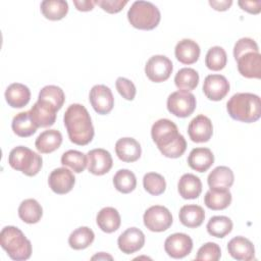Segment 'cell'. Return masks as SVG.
<instances>
[{"label": "cell", "instance_id": "32", "mask_svg": "<svg viewBox=\"0 0 261 261\" xmlns=\"http://www.w3.org/2000/svg\"><path fill=\"white\" fill-rule=\"evenodd\" d=\"M40 7L42 14L50 20H60L68 12V3L64 0H44Z\"/></svg>", "mask_w": 261, "mask_h": 261}, {"label": "cell", "instance_id": "1", "mask_svg": "<svg viewBox=\"0 0 261 261\" xmlns=\"http://www.w3.org/2000/svg\"><path fill=\"white\" fill-rule=\"evenodd\" d=\"M151 136L165 157L178 158L187 149L186 139L178 133L176 124L170 119L161 118L155 121L151 128Z\"/></svg>", "mask_w": 261, "mask_h": 261}, {"label": "cell", "instance_id": "37", "mask_svg": "<svg viewBox=\"0 0 261 261\" xmlns=\"http://www.w3.org/2000/svg\"><path fill=\"white\" fill-rule=\"evenodd\" d=\"M61 164L76 173H81L87 166V155L77 150H68L62 154Z\"/></svg>", "mask_w": 261, "mask_h": 261}, {"label": "cell", "instance_id": "11", "mask_svg": "<svg viewBox=\"0 0 261 261\" xmlns=\"http://www.w3.org/2000/svg\"><path fill=\"white\" fill-rule=\"evenodd\" d=\"M193 249V241L190 236L182 232H175L166 238L164 250L168 256L180 259L188 256Z\"/></svg>", "mask_w": 261, "mask_h": 261}, {"label": "cell", "instance_id": "35", "mask_svg": "<svg viewBox=\"0 0 261 261\" xmlns=\"http://www.w3.org/2000/svg\"><path fill=\"white\" fill-rule=\"evenodd\" d=\"M175 86L182 91H192L199 84V73L191 67L180 68L174 76Z\"/></svg>", "mask_w": 261, "mask_h": 261}, {"label": "cell", "instance_id": "38", "mask_svg": "<svg viewBox=\"0 0 261 261\" xmlns=\"http://www.w3.org/2000/svg\"><path fill=\"white\" fill-rule=\"evenodd\" d=\"M227 55L225 50L220 46L211 47L205 57V64L210 70L218 71L225 67Z\"/></svg>", "mask_w": 261, "mask_h": 261}, {"label": "cell", "instance_id": "48", "mask_svg": "<svg viewBox=\"0 0 261 261\" xmlns=\"http://www.w3.org/2000/svg\"><path fill=\"white\" fill-rule=\"evenodd\" d=\"M107 258H108V259H110V260L112 259V257H111L110 255H107V254L105 255V253L101 252L100 254H97V255L93 256V257H92V260H94V259H98V260H99V259H107Z\"/></svg>", "mask_w": 261, "mask_h": 261}, {"label": "cell", "instance_id": "46", "mask_svg": "<svg viewBox=\"0 0 261 261\" xmlns=\"http://www.w3.org/2000/svg\"><path fill=\"white\" fill-rule=\"evenodd\" d=\"M209 4L212 6L213 9L217 10V11H225L227 10L231 4L232 1L231 0H209Z\"/></svg>", "mask_w": 261, "mask_h": 261}, {"label": "cell", "instance_id": "8", "mask_svg": "<svg viewBox=\"0 0 261 261\" xmlns=\"http://www.w3.org/2000/svg\"><path fill=\"white\" fill-rule=\"evenodd\" d=\"M145 226L154 232L167 230L172 224V215L170 211L161 205H155L148 208L143 216Z\"/></svg>", "mask_w": 261, "mask_h": 261}, {"label": "cell", "instance_id": "28", "mask_svg": "<svg viewBox=\"0 0 261 261\" xmlns=\"http://www.w3.org/2000/svg\"><path fill=\"white\" fill-rule=\"evenodd\" d=\"M178 218L182 225L190 228H196L203 223L205 211L201 206L196 204L185 205L179 210Z\"/></svg>", "mask_w": 261, "mask_h": 261}, {"label": "cell", "instance_id": "23", "mask_svg": "<svg viewBox=\"0 0 261 261\" xmlns=\"http://www.w3.org/2000/svg\"><path fill=\"white\" fill-rule=\"evenodd\" d=\"M5 99L12 108L24 107L31 99L30 89L20 83L10 84L5 91Z\"/></svg>", "mask_w": 261, "mask_h": 261}, {"label": "cell", "instance_id": "40", "mask_svg": "<svg viewBox=\"0 0 261 261\" xmlns=\"http://www.w3.org/2000/svg\"><path fill=\"white\" fill-rule=\"evenodd\" d=\"M144 189L152 196H159L166 189L165 178L157 172H148L143 177Z\"/></svg>", "mask_w": 261, "mask_h": 261}, {"label": "cell", "instance_id": "43", "mask_svg": "<svg viewBox=\"0 0 261 261\" xmlns=\"http://www.w3.org/2000/svg\"><path fill=\"white\" fill-rule=\"evenodd\" d=\"M248 51H259L257 43L251 38H241L233 47V57L237 59L241 54Z\"/></svg>", "mask_w": 261, "mask_h": 261}, {"label": "cell", "instance_id": "22", "mask_svg": "<svg viewBox=\"0 0 261 261\" xmlns=\"http://www.w3.org/2000/svg\"><path fill=\"white\" fill-rule=\"evenodd\" d=\"M174 55L180 63L187 65L193 64L199 59L200 47L191 39H182L176 44Z\"/></svg>", "mask_w": 261, "mask_h": 261}, {"label": "cell", "instance_id": "12", "mask_svg": "<svg viewBox=\"0 0 261 261\" xmlns=\"http://www.w3.org/2000/svg\"><path fill=\"white\" fill-rule=\"evenodd\" d=\"M113 164L111 154L102 148L90 150L87 154V167L89 172L94 175L107 173Z\"/></svg>", "mask_w": 261, "mask_h": 261}, {"label": "cell", "instance_id": "21", "mask_svg": "<svg viewBox=\"0 0 261 261\" xmlns=\"http://www.w3.org/2000/svg\"><path fill=\"white\" fill-rule=\"evenodd\" d=\"M213 163L214 155L209 148H195L190 152L188 156L189 166L198 172L207 171L212 166Z\"/></svg>", "mask_w": 261, "mask_h": 261}, {"label": "cell", "instance_id": "39", "mask_svg": "<svg viewBox=\"0 0 261 261\" xmlns=\"http://www.w3.org/2000/svg\"><path fill=\"white\" fill-rule=\"evenodd\" d=\"M38 99L49 102L57 110H59V109H61V107L64 104L65 95H64L63 90L60 87L54 86V85H49V86H45L44 88L41 89Z\"/></svg>", "mask_w": 261, "mask_h": 261}, {"label": "cell", "instance_id": "20", "mask_svg": "<svg viewBox=\"0 0 261 261\" xmlns=\"http://www.w3.org/2000/svg\"><path fill=\"white\" fill-rule=\"evenodd\" d=\"M115 153L123 162H135L142 154L140 143L134 138H121L115 143Z\"/></svg>", "mask_w": 261, "mask_h": 261}, {"label": "cell", "instance_id": "10", "mask_svg": "<svg viewBox=\"0 0 261 261\" xmlns=\"http://www.w3.org/2000/svg\"><path fill=\"white\" fill-rule=\"evenodd\" d=\"M89 100L94 110L101 115L108 114L114 106L112 92L105 85L94 86L90 91Z\"/></svg>", "mask_w": 261, "mask_h": 261}, {"label": "cell", "instance_id": "47", "mask_svg": "<svg viewBox=\"0 0 261 261\" xmlns=\"http://www.w3.org/2000/svg\"><path fill=\"white\" fill-rule=\"evenodd\" d=\"M73 4L79 11H90L94 8L95 1L92 0H73Z\"/></svg>", "mask_w": 261, "mask_h": 261}, {"label": "cell", "instance_id": "36", "mask_svg": "<svg viewBox=\"0 0 261 261\" xmlns=\"http://www.w3.org/2000/svg\"><path fill=\"white\" fill-rule=\"evenodd\" d=\"M114 188L122 193L128 194L137 187V178L133 171L128 169H119L113 176Z\"/></svg>", "mask_w": 261, "mask_h": 261}, {"label": "cell", "instance_id": "19", "mask_svg": "<svg viewBox=\"0 0 261 261\" xmlns=\"http://www.w3.org/2000/svg\"><path fill=\"white\" fill-rule=\"evenodd\" d=\"M229 255L240 261H250L255 258V248L253 243L245 237H234L227 244Z\"/></svg>", "mask_w": 261, "mask_h": 261}, {"label": "cell", "instance_id": "34", "mask_svg": "<svg viewBox=\"0 0 261 261\" xmlns=\"http://www.w3.org/2000/svg\"><path fill=\"white\" fill-rule=\"evenodd\" d=\"M232 221L227 216L218 215L209 219L206 228L210 236L215 238H224L232 230Z\"/></svg>", "mask_w": 261, "mask_h": 261}, {"label": "cell", "instance_id": "41", "mask_svg": "<svg viewBox=\"0 0 261 261\" xmlns=\"http://www.w3.org/2000/svg\"><path fill=\"white\" fill-rule=\"evenodd\" d=\"M221 257L220 247L212 242L204 244L197 252L196 260H208V261H217Z\"/></svg>", "mask_w": 261, "mask_h": 261}, {"label": "cell", "instance_id": "24", "mask_svg": "<svg viewBox=\"0 0 261 261\" xmlns=\"http://www.w3.org/2000/svg\"><path fill=\"white\" fill-rule=\"evenodd\" d=\"M234 181L232 170L227 166H217L208 175L207 182L210 189L228 190Z\"/></svg>", "mask_w": 261, "mask_h": 261}, {"label": "cell", "instance_id": "45", "mask_svg": "<svg viewBox=\"0 0 261 261\" xmlns=\"http://www.w3.org/2000/svg\"><path fill=\"white\" fill-rule=\"evenodd\" d=\"M239 6L252 14H258L261 11V1H239Z\"/></svg>", "mask_w": 261, "mask_h": 261}, {"label": "cell", "instance_id": "25", "mask_svg": "<svg viewBox=\"0 0 261 261\" xmlns=\"http://www.w3.org/2000/svg\"><path fill=\"white\" fill-rule=\"evenodd\" d=\"M62 143V135L57 129L42 132L35 142L36 149L43 154H49L57 150Z\"/></svg>", "mask_w": 261, "mask_h": 261}, {"label": "cell", "instance_id": "14", "mask_svg": "<svg viewBox=\"0 0 261 261\" xmlns=\"http://www.w3.org/2000/svg\"><path fill=\"white\" fill-rule=\"evenodd\" d=\"M75 184V177L73 173L65 168L59 167L51 171L48 177L49 188L58 195H64L69 193Z\"/></svg>", "mask_w": 261, "mask_h": 261}, {"label": "cell", "instance_id": "42", "mask_svg": "<svg viewBox=\"0 0 261 261\" xmlns=\"http://www.w3.org/2000/svg\"><path fill=\"white\" fill-rule=\"evenodd\" d=\"M115 87H116V90L118 91V93L125 100L132 101L135 99L137 90H136V86L134 85V83L132 81H129L125 77L119 76V77H117V80L115 82Z\"/></svg>", "mask_w": 261, "mask_h": 261}, {"label": "cell", "instance_id": "15", "mask_svg": "<svg viewBox=\"0 0 261 261\" xmlns=\"http://www.w3.org/2000/svg\"><path fill=\"white\" fill-rule=\"evenodd\" d=\"M203 92L209 100L220 101L228 94L229 83L224 75L209 74L204 80Z\"/></svg>", "mask_w": 261, "mask_h": 261}, {"label": "cell", "instance_id": "2", "mask_svg": "<svg viewBox=\"0 0 261 261\" xmlns=\"http://www.w3.org/2000/svg\"><path fill=\"white\" fill-rule=\"evenodd\" d=\"M64 125L71 143L79 146L88 145L94 138L95 132L91 116L82 104H70L63 116Z\"/></svg>", "mask_w": 261, "mask_h": 261}, {"label": "cell", "instance_id": "26", "mask_svg": "<svg viewBox=\"0 0 261 261\" xmlns=\"http://www.w3.org/2000/svg\"><path fill=\"white\" fill-rule=\"evenodd\" d=\"M97 224L99 228L106 232L111 233L116 231L121 223V218L118 211L113 207H104L102 208L96 217Z\"/></svg>", "mask_w": 261, "mask_h": 261}, {"label": "cell", "instance_id": "31", "mask_svg": "<svg viewBox=\"0 0 261 261\" xmlns=\"http://www.w3.org/2000/svg\"><path fill=\"white\" fill-rule=\"evenodd\" d=\"M231 193L228 190H214L207 191L204 197L205 205L211 210H223L230 205Z\"/></svg>", "mask_w": 261, "mask_h": 261}, {"label": "cell", "instance_id": "9", "mask_svg": "<svg viewBox=\"0 0 261 261\" xmlns=\"http://www.w3.org/2000/svg\"><path fill=\"white\" fill-rule=\"evenodd\" d=\"M173 70L171 60L164 55H154L145 65V73L151 82L162 83L169 79Z\"/></svg>", "mask_w": 261, "mask_h": 261}, {"label": "cell", "instance_id": "3", "mask_svg": "<svg viewBox=\"0 0 261 261\" xmlns=\"http://www.w3.org/2000/svg\"><path fill=\"white\" fill-rule=\"evenodd\" d=\"M229 116L238 121L251 123L261 116V101L258 95L252 93H237L226 103Z\"/></svg>", "mask_w": 261, "mask_h": 261}, {"label": "cell", "instance_id": "6", "mask_svg": "<svg viewBox=\"0 0 261 261\" xmlns=\"http://www.w3.org/2000/svg\"><path fill=\"white\" fill-rule=\"evenodd\" d=\"M9 165L28 176H35L42 168L43 160L41 155L28 147L17 146L13 148L8 156Z\"/></svg>", "mask_w": 261, "mask_h": 261}, {"label": "cell", "instance_id": "18", "mask_svg": "<svg viewBox=\"0 0 261 261\" xmlns=\"http://www.w3.org/2000/svg\"><path fill=\"white\" fill-rule=\"evenodd\" d=\"M117 245L124 254L136 253L145 245V234L137 227H129L118 237Z\"/></svg>", "mask_w": 261, "mask_h": 261}, {"label": "cell", "instance_id": "13", "mask_svg": "<svg viewBox=\"0 0 261 261\" xmlns=\"http://www.w3.org/2000/svg\"><path fill=\"white\" fill-rule=\"evenodd\" d=\"M239 72L247 79L261 77V55L259 51H248L237 59Z\"/></svg>", "mask_w": 261, "mask_h": 261}, {"label": "cell", "instance_id": "7", "mask_svg": "<svg viewBox=\"0 0 261 261\" xmlns=\"http://www.w3.org/2000/svg\"><path fill=\"white\" fill-rule=\"evenodd\" d=\"M197 101L194 94L178 90L171 93L166 102L167 110L176 117L185 118L193 114L196 109Z\"/></svg>", "mask_w": 261, "mask_h": 261}, {"label": "cell", "instance_id": "27", "mask_svg": "<svg viewBox=\"0 0 261 261\" xmlns=\"http://www.w3.org/2000/svg\"><path fill=\"white\" fill-rule=\"evenodd\" d=\"M177 190L181 198L187 200L196 199L202 192L201 179L193 173H185L178 180Z\"/></svg>", "mask_w": 261, "mask_h": 261}, {"label": "cell", "instance_id": "30", "mask_svg": "<svg viewBox=\"0 0 261 261\" xmlns=\"http://www.w3.org/2000/svg\"><path fill=\"white\" fill-rule=\"evenodd\" d=\"M13 133L21 138L31 137L37 132L38 126L33 121L30 111H23L17 113L11 122Z\"/></svg>", "mask_w": 261, "mask_h": 261}, {"label": "cell", "instance_id": "5", "mask_svg": "<svg viewBox=\"0 0 261 261\" xmlns=\"http://www.w3.org/2000/svg\"><path fill=\"white\" fill-rule=\"evenodd\" d=\"M129 23L139 30L150 31L155 29L161 19V14L156 5L149 1H135L127 11Z\"/></svg>", "mask_w": 261, "mask_h": 261}, {"label": "cell", "instance_id": "16", "mask_svg": "<svg viewBox=\"0 0 261 261\" xmlns=\"http://www.w3.org/2000/svg\"><path fill=\"white\" fill-rule=\"evenodd\" d=\"M29 111L38 127H49L55 123L56 112L58 110L49 102L38 99Z\"/></svg>", "mask_w": 261, "mask_h": 261}, {"label": "cell", "instance_id": "33", "mask_svg": "<svg viewBox=\"0 0 261 261\" xmlns=\"http://www.w3.org/2000/svg\"><path fill=\"white\" fill-rule=\"evenodd\" d=\"M95 239L94 231L88 226H81L74 229L69 238H68V245L73 250H83L88 248Z\"/></svg>", "mask_w": 261, "mask_h": 261}, {"label": "cell", "instance_id": "29", "mask_svg": "<svg viewBox=\"0 0 261 261\" xmlns=\"http://www.w3.org/2000/svg\"><path fill=\"white\" fill-rule=\"evenodd\" d=\"M19 218L29 224L37 223L43 216V208L35 199L23 200L18 207Z\"/></svg>", "mask_w": 261, "mask_h": 261}, {"label": "cell", "instance_id": "17", "mask_svg": "<svg viewBox=\"0 0 261 261\" xmlns=\"http://www.w3.org/2000/svg\"><path fill=\"white\" fill-rule=\"evenodd\" d=\"M190 139L195 143H206L213 135V125L209 117L199 114L194 117L188 126Z\"/></svg>", "mask_w": 261, "mask_h": 261}, {"label": "cell", "instance_id": "4", "mask_svg": "<svg viewBox=\"0 0 261 261\" xmlns=\"http://www.w3.org/2000/svg\"><path fill=\"white\" fill-rule=\"evenodd\" d=\"M0 245L15 261L28 260L32 255V244L17 227L8 225L0 232Z\"/></svg>", "mask_w": 261, "mask_h": 261}, {"label": "cell", "instance_id": "44", "mask_svg": "<svg viewBox=\"0 0 261 261\" xmlns=\"http://www.w3.org/2000/svg\"><path fill=\"white\" fill-rule=\"evenodd\" d=\"M95 4L99 5L108 13H117L127 4L126 0H96Z\"/></svg>", "mask_w": 261, "mask_h": 261}]
</instances>
